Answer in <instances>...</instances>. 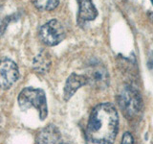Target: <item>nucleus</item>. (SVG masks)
I'll use <instances>...</instances> for the list:
<instances>
[{
	"instance_id": "1",
	"label": "nucleus",
	"mask_w": 153,
	"mask_h": 144,
	"mask_svg": "<svg viewBox=\"0 0 153 144\" xmlns=\"http://www.w3.org/2000/svg\"><path fill=\"white\" fill-rule=\"evenodd\" d=\"M119 126V116L116 108L110 103L96 106L86 128L87 136L96 144H113L116 139Z\"/></svg>"
},
{
	"instance_id": "2",
	"label": "nucleus",
	"mask_w": 153,
	"mask_h": 144,
	"mask_svg": "<svg viewBox=\"0 0 153 144\" xmlns=\"http://www.w3.org/2000/svg\"><path fill=\"white\" fill-rule=\"evenodd\" d=\"M18 105L22 110L35 108L39 113L41 120H44L48 115L47 100L45 92L40 88H26L18 95Z\"/></svg>"
},
{
	"instance_id": "3",
	"label": "nucleus",
	"mask_w": 153,
	"mask_h": 144,
	"mask_svg": "<svg viewBox=\"0 0 153 144\" xmlns=\"http://www.w3.org/2000/svg\"><path fill=\"white\" fill-rule=\"evenodd\" d=\"M119 106L127 119H134L141 114L143 101L139 91L132 86H126L118 96Z\"/></svg>"
},
{
	"instance_id": "4",
	"label": "nucleus",
	"mask_w": 153,
	"mask_h": 144,
	"mask_svg": "<svg viewBox=\"0 0 153 144\" xmlns=\"http://www.w3.org/2000/svg\"><path fill=\"white\" fill-rule=\"evenodd\" d=\"M38 35L44 44L48 46H55L64 40L65 30L59 20L52 19L40 27Z\"/></svg>"
},
{
	"instance_id": "5",
	"label": "nucleus",
	"mask_w": 153,
	"mask_h": 144,
	"mask_svg": "<svg viewBox=\"0 0 153 144\" xmlns=\"http://www.w3.org/2000/svg\"><path fill=\"white\" fill-rule=\"evenodd\" d=\"M19 78L16 64L8 58L0 59V88L8 89Z\"/></svg>"
},
{
	"instance_id": "6",
	"label": "nucleus",
	"mask_w": 153,
	"mask_h": 144,
	"mask_svg": "<svg viewBox=\"0 0 153 144\" xmlns=\"http://www.w3.org/2000/svg\"><path fill=\"white\" fill-rule=\"evenodd\" d=\"M88 84L98 89H105L109 85L108 71L102 64H92L86 70Z\"/></svg>"
},
{
	"instance_id": "7",
	"label": "nucleus",
	"mask_w": 153,
	"mask_h": 144,
	"mask_svg": "<svg viewBox=\"0 0 153 144\" xmlns=\"http://www.w3.org/2000/svg\"><path fill=\"white\" fill-rule=\"evenodd\" d=\"M37 144H63L62 136L56 126L50 124L37 134Z\"/></svg>"
},
{
	"instance_id": "8",
	"label": "nucleus",
	"mask_w": 153,
	"mask_h": 144,
	"mask_svg": "<svg viewBox=\"0 0 153 144\" xmlns=\"http://www.w3.org/2000/svg\"><path fill=\"white\" fill-rule=\"evenodd\" d=\"M86 84H88V81L85 75H79L76 73H72L68 77L64 86V91H63L64 100L68 101L69 99H71L72 96L76 92V90Z\"/></svg>"
},
{
	"instance_id": "9",
	"label": "nucleus",
	"mask_w": 153,
	"mask_h": 144,
	"mask_svg": "<svg viewBox=\"0 0 153 144\" xmlns=\"http://www.w3.org/2000/svg\"><path fill=\"white\" fill-rule=\"evenodd\" d=\"M79 10L78 14V23L82 24L84 21H92L98 16V11L92 0H76Z\"/></svg>"
},
{
	"instance_id": "10",
	"label": "nucleus",
	"mask_w": 153,
	"mask_h": 144,
	"mask_svg": "<svg viewBox=\"0 0 153 144\" xmlns=\"http://www.w3.org/2000/svg\"><path fill=\"white\" fill-rule=\"evenodd\" d=\"M51 64V60L49 55L46 52L39 53L33 60V68L39 73H46L49 70V67Z\"/></svg>"
},
{
	"instance_id": "11",
	"label": "nucleus",
	"mask_w": 153,
	"mask_h": 144,
	"mask_svg": "<svg viewBox=\"0 0 153 144\" xmlns=\"http://www.w3.org/2000/svg\"><path fill=\"white\" fill-rule=\"evenodd\" d=\"M37 10L39 11H52L57 7L59 0H31Z\"/></svg>"
},
{
	"instance_id": "12",
	"label": "nucleus",
	"mask_w": 153,
	"mask_h": 144,
	"mask_svg": "<svg viewBox=\"0 0 153 144\" xmlns=\"http://www.w3.org/2000/svg\"><path fill=\"white\" fill-rule=\"evenodd\" d=\"M121 144H134V140H133V136L130 133H126L123 136L122 138V143Z\"/></svg>"
},
{
	"instance_id": "13",
	"label": "nucleus",
	"mask_w": 153,
	"mask_h": 144,
	"mask_svg": "<svg viewBox=\"0 0 153 144\" xmlns=\"http://www.w3.org/2000/svg\"><path fill=\"white\" fill-rule=\"evenodd\" d=\"M147 64H148V67H149L150 69L153 68V56H150L149 57V61H148Z\"/></svg>"
},
{
	"instance_id": "14",
	"label": "nucleus",
	"mask_w": 153,
	"mask_h": 144,
	"mask_svg": "<svg viewBox=\"0 0 153 144\" xmlns=\"http://www.w3.org/2000/svg\"><path fill=\"white\" fill-rule=\"evenodd\" d=\"M151 3H152V5H153V0H151Z\"/></svg>"
}]
</instances>
